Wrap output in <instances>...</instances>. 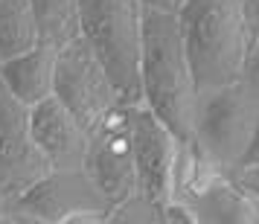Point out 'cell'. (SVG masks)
Returning a JSON list of instances; mask_svg holds the SVG:
<instances>
[{
  "label": "cell",
  "mask_w": 259,
  "mask_h": 224,
  "mask_svg": "<svg viewBox=\"0 0 259 224\" xmlns=\"http://www.w3.org/2000/svg\"><path fill=\"white\" fill-rule=\"evenodd\" d=\"M140 91L143 102L172 128L178 140L187 143L192 137L198 87L178 15L143 9Z\"/></svg>",
  "instance_id": "1"
},
{
  "label": "cell",
  "mask_w": 259,
  "mask_h": 224,
  "mask_svg": "<svg viewBox=\"0 0 259 224\" xmlns=\"http://www.w3.org/2000/svg\"><path fill=\"white\" fill-rule=\"evenodd\" d=\"M178 21L198 94L242 79L247 26L239 0H189Z\"/></svg>",
  "instance_id": "2"
},
{
  "label": "cell",
  "mask_w": 259,
  "mask_h": 224,
  "mask_svg": "<svg viewBox=\"0 0 259 224\" xmlns=\"http://www.w3.org/2000/svg\"><path fill=\"white\" fill-rule=\"evenodd\" d=\"M259 122V94L245 82L201 91L192 119V146L215 169L230 172L245 160Z\"/></svg>",
  "instance_id": "3"
},
{
  "label": "cell",
  "mask_w": 259,
  "mask_h": 224,
  "mask_svg": "<svg viewBox=\"0 0 259 224\" xmlns=\"http://www.w3.org/2000/svg\"><path fill=\"white\" fill-rule=\"evenodd\" d=\"M79 18H82V38L105 64L122 102H143L140 0H79Z\"/></svg>",
  "instance_id": "4"
},
{
  "label": "cell",
  "mask_w": 259,
  "mask_h": 224,
  "mask_svg": "<svg viewBox=\"0 0 259 224\" xmlns=\"http://www.w3.org/2000/svg\"><path fill=\"white\" fill-rule=\"evenodd\" d=\"M21 224H108L111 204L84 169H50L15 201Z\"/></svg>",
  "instance_id": "5"
},
{
  "label": "cell",
  "mask_w": 259,
  "mask_h": 224,
  "mask_svg": "<svg viewBox=\"0 0 259 224\" xmlns=\"http://www.w3.org/2000/svg\"><path fill=\"white\" fill-rule=\"evenodd\" d=\"M64 105L73 111V117L91 131L105 117L111 108L122 102L114 79L108 76L105 64L99 61L94 47L82 35L64 44L56 59V91Z\"/></svg>",
  "instance_id": "6"
},
{
  "label": "cell",
  "mask_w": 259,
  "mask_h": 224,
  "mask_svg": "<svg viewBox=\"0 0 259 224\" xmlns=\"http://www.w3.org/2000/svg\"><path fill=\"white\" fill-rule=\"evenodd\" d=\"M84 172L94 177L111 207L128 198L137 189V163H134V137H131L128 102H119L88 131Z\"/></svg>",
  "instance_id": "7"
},
{
  "label": "cell",
  "mask_w": 259,
  "mask_h": 224,
  "mask_svg": "<svg viewBox=\"0 0 259 224\" xmlns=\"http://www.w3.org/2000/svg\"><path fill=\"white\" fill-rule=\"evenodd\" d=\"M29 108L0 79V195L9 201H18L53 169L32 140Z\"/></svg>",
  "instance_id": "8"
},
{
  "label": "cell",
  "mask_w": 259,
  "mask_h": 224,
  "mask_svg": "<svg viewBox=\"0 0 259 224\" xmlns=\"http://www.w3.org/2000/svg\"><path fill=\"white\" fill-rule=\"evenodd\" d=\"M128 117L134 137L137 189L166 207L175 198L181 140L146 102H128Z\"/></svg>",
  "instance_id": "9"
},
{
  "label": "cell",
  "mask_w": 259,
  "mask_h": 224,
  "mask_svg": "<svg viewBox=\"0 0 259 224\" xmlns=\"http://www.w3.org/2000/svg\"><path fill=\"white\" fill-rule=\"evenodd\" d=\"M29 128L53 169H84L88 128L56 94L29 108Z\"/></svg>",
  "instance_id": "10"
},
{
  "label": "cell",
  "mask_w": 259,
  "mask_h": 224,
  "mask_svg": "<svg viewBox=\"0 0 259 224\" xmlns=\"http://www.w3.org/2000/svg\"><path fill=\"white\" fill-rule=\"evenodd\" d=\"M56 59H59V47L38 41L32 50L3 61L0 79L18 99H24L26 105H35L56 91Z\"/></svg>",
  "instance_id": "11"
},
{
  "label": "cell",
  "mask_w": 259,
  "mask_h": 224,
  "mask_svg": "<svg viewBox=\"0 0 259 224\" xmlns=\"http://www.w3.org/2000/svg\"><path fill=\"white\" fill-rule=\"evenodd\" d=\"M41 41L32 0H0V59H15Z\"/></svg>",
  "instance_id": "12"
},
{
  "label": "cell",
  "mask_w": 259,
  "mask_h": 224,
  "mask_svg": "<svg viewBox=\"0 0 259 224\" xmlns=\"http://www.w3.org/2000/svg\"><path fill=\"white\" fill-rule=\"evenodd\" d=\"M38 35L44 44L64 47L82 35V18H79V0H32Z\"/></svg>",
  "instance_id": "13"
},
{
  "label": "cell",
  "mask_w": 259,
  "mask_h": 224,
  "mask_svg": "<svg viewBox=\"0 0 259 224\" xmlns=\"http://www.w3.org/2000/svg\"><path fill=\"white\" fill-rule=\"evenodd\" d=\"M163 204H157L149 195H143L140 189H134L128 198H122L117 207H111L108 224H163Z\"/></svg>",
  "instance_id": "14"
},
{
  "label": "cell",
  "mask_w": 259,
  "mask_h": 224,
  "mask_svg": "<svg viewBox=\"0 0 259 224\" xmlns=\"http://www.w3.org/2000/svg\"><path fill=\"white\" fill-rule=\"evenodd\" d=\"M242 79L259 94V32L247 35L245 64H242Z\"/></svg>",
  "instance_id": "15"
},
{
  "label": "cell",
  "mask_w": 259,
  "mask_h": 224,
  "mask_svg": "<svg viewBox=\"0 0 259 224\" xmlns=\"http://www.w3.org/2000/svg\"><path fill=\"white\" fill-rule=\"evenodd\" d=\"M230 177H233L242 189H247L253 198H259V163L236 166V169H230Z\"/></svg>",
  "instance_id": "16"
},
{
  "label": "cell",
  "mask_w": 259,
  "mask_h": 224,
  "mask_svg": "<svg viewBox=\"0 0 259 224\" xmlns=\"http://www.w3.org/2000/svg\"><path fill=\"white\" fill-rule=\"evenodd\" d=\"M187 3H189V0H140L143 9H152V12H166V15H181Z\"/></svg>",
  "instance_id": "17"
},
{
  "label": "cell",
  "mask_w": 259,
  "mask_h": 224,
  "mask_svg": "<svg viewBox=\"0 0 259 224\" xmlns=\"http://www.w3.org/2000/svg\"><path fill=\"white\" fill-rule=\"evenodd\" d=\"M242 3V15H245L247 35L259 32V0H239Z\"/></svg>",
  "instance_id": "18"
},
{
  "label": "cell",
  "mask_w": 259,
  "mask_h": 224,
  "mask_svg": "<svg viewBox=\"0 0 259 224\" xmlns=\"http://www.w3.org/2000/svg\"><path fill=\"white\" fill-rule=\"evenodd\" d=\"M0 224H21L15 212V201H9L6 195H0Z\"/></svg>",
  "instance_id": "19"
},
{
  "label": "cell",
  "mask_w": 259,
  "mask_h": 224,
  "mask_svg": "<svg viewBox=\"0 0 259 224\" xmlns=\"http://www.w3.org/2000/svg\"><path fill=\"white\" fill-rule=\"evenodd\" d=\"M242 163H259V122H256V134H253V140H250V149H247L245 160ZM239 163V166H242Z\"/></svg>",
  "instance_id": "20"
},
{
  "label": "cell",
  "mask_w": 259,
  "mask_h": 224,
  "mask_svg": "<svg viewBox=\"0 0 259 224\" xmlns=\"http://www.w3.org/2000/svg\"><path fill=\"white\" fill-rule=\"evenodd\" d=\"M0 64H3V59H0Z\"/></svg>",
  "instance_id": "21"
}]
</instances>
